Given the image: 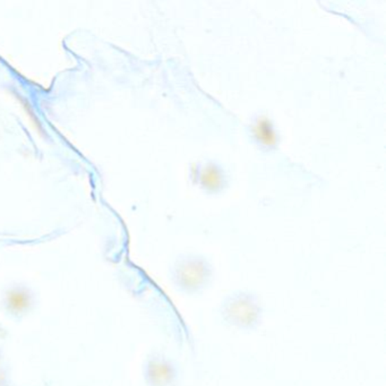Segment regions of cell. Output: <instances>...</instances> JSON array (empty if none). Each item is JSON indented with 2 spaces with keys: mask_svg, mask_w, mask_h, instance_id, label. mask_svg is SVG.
<instances>
[{
  "mask_svg": "<svg viewBox=\"0 0 386 386\" xmlns=\"http://www.w3.org/2000/svg\"><path fill=\"white\" fill-rule=\"evenodd\" d=\"M222 315L228 323L235 326L249 329L260 319L261 308L253 296L239 294L226 301Z\"/></svg>",
  "mask_w": 386,
  "mask_h": 386,
  "instance_id": "cell-1",
  "label": "cell"
},
{
  "mask_svg": "<svg viewBox=\"0 0 386 386\" xmlns=\"http://www.w3.org/2000/svg\"><path fill=\"white\" fill-rule=\"evenodd\" d=\"M212 275L211 268L205 261L198 257H188L179 261L174 268V283L186 292H196L202 289Z\"/></svg>",
  "mask_w": 386,
  "mask_h": 386,
  "instance_id": "cell-2",
  "label": "cell"
},
{
  "mask_svg": "<svg viewBox=\"0 0 386 386\" xmlns=\"http://www.w3.org/2000/svg\"><path fill=\"white\" fill-rule=\"evenodd\" d=\"M193 174H196V180L209 191H218L223 186V171L214 163L198 165Z\"/></svg>",
  "mask_w": 386,
  "mask_h": 386,
  "instance_id": "cell-3",
  "label": "cell"
},
{
  "mask_svg": "<svg viewBox=\"0 0 386 386\" xmlns=\"http://www.w3.org/2000/svg\"><path fill=\"white\" fill-rule=\"evenodd\" d=\"M251 133L259 143L272 148L277 143V133L273 121L268 116L261 115L251 125Z\"/></svg>",
  "mask_w": 386,
  "mask_h": 386,
  "instance_id": "cell-4",
  "label": "cell"
},
{
  "mask_svg": "<svg viewBox=\"0 0 386 386\" xmlns=\"http://www.w3.org/2000/svg\"><path fill=\"white\" fill-rule=\"evenodd\" d=\"M151 378L156 386H171L174 383V369L165 361H156L151 367Z\"/></svg>",
  "mask_w": 386,
  "mask_h": 386,
  "instance_id": "cell-5",
  "label": "cell"
},
{
  "mask_svg": "<svg viewBox=\"0 0 386 386\" xmlns=\"http://www.w3.org/2000/svg\"><path fill=\"white\" fill-rule=\"evenodd\" d=\"M7 304L13 312H23L30 306V297L27 292L21 290H13L7 296Z\"/></svg>",
  "mask_w": 386,
  "mask_h": 386,
  "instance_id": "cell-6",
  "label": "cell"
}]
</instances>
